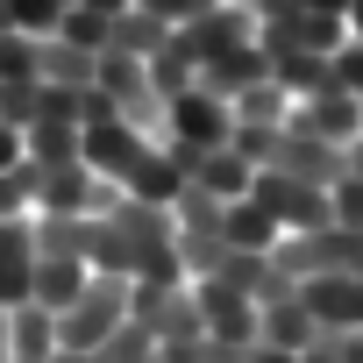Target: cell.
Listing matches in <instances>:
<instances>
[{
	"instance_id": "cell-1",
	"label": "cell",
	"mask_w": 363,
	"mask_h": 363,
	"mask_svg": "<svg viewBox=\"0 0 363 363\" xmlns=\"http://www.w3.org/2000/svg\"><path fill=\"white\" fill-rule=\"evenodd\" d=\"M121 320H128V278L93 271V278H86V292L57 313V349H86V356H93Z\"/></svg>"
},
{
	"instance_id": "cell-2",
	"label": "cell",
	"mask_w": 363,
	"mask_h": 363,
	"mask_svg": "<svg viewBox=\"0 0 363 363\" xmlns=\"http://www.w3.org/2000/svg\"><path fill=\"white\" fill-rule=\"evenodd\" d=\"M157 135H143L135 121H121V114H100V121H86L79 128V164L100 178L107 193H121L128 186V171L143 164V150H150Z\"/></svg>"
},
{
	"instance_id": "cell-3",
	"label": "cell",
	"mask_w": 363,
	"mask_h": 363,
	"mask_svg": "<svg viewBox=\"0 0 363 363\" xmlns=\"http://www.w3.org/2000/svg\"><path fill=\"white\" fill-rule=\"evenodd\" d=\"M235 135V107L207 86H186L164 100V143H186V150H228Z\"/></svg>"
},
{
	"instance_id": "cell-4",
	"label": "cell",
	"mask_w": 363,
	"mask_h": 363,
	"mask_svg": "<svg viewBox=\"0 0 363 363\" xmlns=\"http://www.w3.org/2000/svg\"><path fill=\"white\" fill-rule=\"evenodd\" d=\"M171 36H178V50H186L193 65H214V57L257 43V15L242 8V0H214V8H200L193 22H178Z\"/></svg>"
},
{
	"instance_id": "cell-5",
	"label": "cell",
	"mask_w": 363,
	"mask_h": 363,
	"mask_svg": "<svg viewBox=\"0 0 363 363\" xmlns=\"http://www.w3.org/2000/svg\"><path fill=\"white\" fill-rule=\"evenodd\" d=\"M250 200L285 228V235H313V228H335V207H328V193L320 186H299V178H285V171H257V186H250Z\"/></svg>"
},
{
	"instance_id": "cell-6",
	"label": "cell",
	"mask_w": 363,
	"mask_h": 363,
	"mask_svg": "<svg viewBox=\"0 0 363 363\" xmlns=\"http://www.w3.org/2000/svg\"><path fill=\"white\" fill-rule=\"evenodd\" d=\"M186 285H193V306H200L207 342H221V349H257V299H250V292H235V285H221V278H186Z\"/></svg>"
},
{
	"instance_id": "cell-7",
	"label": "cell",
	"mask_w": 363,
	"mask_h": 363,
	"mask_svg": "<svg viewBox=\"0 0 363 363\" xmlns=\"http://www.w3.org/2000/svg\"><path fill=\"white\" fill-rule=\"evenodd\" d=\"M264 171H285V178H299V186H320V193H335L342 178H349V150L278 128V150H271V164H264Z\"/></svg>"
},
{
	"instance_id": "cell-8",
	"label": "cell",
	"mask_w": 363,
	"mask_h": 363,
	"mask_svg": "<svg viewBox=\"0 0 363 363\" xmlns=\"http://www.w3.org/2000/svg\"><path fill=\"white\" fill-rule=\"evenodd\" d=\"M285 128H292V135H313V143H335V150H349V143L363 135V114H356V93L328 86V93H313V100H292Z\"/></svg>"
},
{
	"instance_id": "cell-9",
	"label": "cell",
	"mask_w": 363,
	"mask_h": 363,
	"mask_svg": "<svg viewBox=\"0 0 363 363\" xmlns=\"http://www.w3.org/2000/svg\"><path fill=\"white\" fill-rule=\"evenodd\" d=\"M36 299V221H0V306Z\"/></svg>"
},
{
	"instance_id": "cell-10",
	"label": "cell",
	"mask_w": 363,
	"mask_h": 363,
	"mask_svg": "<svg viewBox=\"0 0 363 363\" xmlns=\"http://www.w3.org/2000/svg\"><path fill=\"white\" fill-rule=\"evenodd\" d=\"M299 299L320 328H363V278L356 271H328V278H299Z\"/></svg>"
},
{
	"instance_id": "cell-11",
	"label": "cell",
	"mask_w": 363,
	"mask_h": 363,
	"mask_svg": "<svg viewBox=\"0 0 363 363\" xmlns=\"http://www.w3.org/2000/svg\"><path fill=\"white\" fill-rule=\"evenodd\" d=\"M257 342H264V349H285V356H306V349L320 342V320H313V313H306V299L292 292V299L257 306Z\"/></svg>"
},
{
	"instance_id": "cell-12",
	"label": "cell",
	"mask_w": 363,
	"mask_h": 363,
	"mask_svg": "<svg viewBox=\"0 0 363 363\" xmlns=\"http://www.w3.org/2000/svg\"><path fill=\"white\" fill-rule=\"evenodd\" d=\"M178 193H186V171H178V157H171L164 143H150V150H143V164L128 171L121 200H143V207H171Z\"/></svg>"
},
{
	"instance_id": "cell-13",
	"label": "cell",
	"mask_w": 363,
	"mask_h": 363,
	"mask_svg": "<svg viewBox=\"0 0 363 363\" xmlns=\"http://www.w3.org/2000/svg\"><path fill=\"white\" fill-rule=\"evenodd\" d=\"M221 242H228V250H250V257H271V250L285 242V228H278L257 200H228V207H221Z\"/></svg>"
},
{
	"instance_id": "cell-14",
	"label": "cell",
	"mask_w": 363,
	"mask_h": 363,
	"mask_svg": "<svg viewBox=\"0 0 363 363\" xmlns=\"http://www.w3.org/2000/svg\"><path fill=\"white\" fill-rule=\"evenodd\" d=\"M8 356H15V363H50V356H57V313L36 306V299L15 306V313H8Z\"/></svg>"
},
{
	"instance_id": "cell-15",
	"label": "cell",
	"mask_w": 363,
	"mask_h": 363,
	"mask_svg": "<svg viewBox=\"0 0 363 363\" xmlns=\"http://www.w3.org/2000/svg\"><path fill=\"white\" fill-rule=\"evenodd\" d=\"M86 278H93V264H86V257H50V250H36V306L65 313V306L86 292Z\"/></svg>"
},
{
	"instance_id": "cell-16",
	"label": "cell",
	"mask_w": 363,
	"mask_h": 363,
	"mask_svg": "<svg viewBox=\"0 0 363 363\" xmlns=\"http://www.w3.org/2000/svg\"><path fill=\"white\" fill-rule=\"evenodd\" d=\"M171 43V22H157L150 8H128V15H114V29H107V50H121V57H157Z\"/></svg>"
},
{
	"instance_id": "cell-17",
	"label": "cell",
	"mask_w": 363,
	"mask_h": 363,
	"mask_svg": "<svg viewBox=\"0 0 363 363\" xmlns=\"http://www.w3.org/2000/svg\"><path fill=\"white\" fill-rule=\"evenodd\" d=\"M22 143H29V171L79 164V128H72V121H29V128H22Z\"/></svg>"
},
{
	"instance_id": "cell-18",
	"label": "cell",
	"mask_w": 363,
	"mask_h": 363,
	"mask_svg": "<svg viewBox=\"0 0 363 363\" xmlns=\"http://www.w3.org/2000/svg\"><path fill=\"white\" fill-rule=\"evenodd\" d=\"M271 79H278L292 100H313V93H328V86H335L328 57H313V50H285V57H271Z\"/></svg>"
},
{
	"instance_id": "cell-19",
	"label": "cell",
	"mask_w": 363,
	"mask_h": 363,
	"mask_svg": "<svg viewBox=\"0 0 363 363\" xmlns=\"http://www.w3.org/2000/svg\"><path fill=\"white\" fill-rule=\"evenodd\" d=\"M228 107H235V121H250V128H285V114H292V93H285L278 79H264V86L235 93Z\"/></svg>"
},
{
	"instance_id": "cell-20",
	"label": "cell",
	"mask_w": 363,
	"mask_h": 363,
	"mask_svg": "<svg viewBox=\"0 0 363 363\" xmlns=\"http://www.w3.org/2000/svg\"><path fill=\"white\" fill-rule=\"evenodd\" d=\"M65 8H72V0H0V22L22 29V36H57Z\"/></svg>"
},
{
	"instance_id": "cell-21",
	"label": "cell",
	"mask_w": 363,
	"mask_h": 363,
	"mask_svg": "<svg viewBox=\"0 0 363 363\" xmlns=\"http://www.w3.org/2000/svg\"><path fill=\"white\" fill-rule=\"evenodd\" d=\"M107 15H93V8H79V0H72V8H65V22H57V43H72L79 57H100L107 50Z\"/></svg>"
},
{
	"instance_id": "cell-22",
	"label": "cell",
	"mask_w": 363,
	"mask_h": 363,
	"mask_svg": "<svg viewBox=\"0 0 363 363\" xmlns=\"http://www.w3.org/2000/svg\"><path fill=\"white\" fill-rule=\"evenodd\" d=\"M93 356H100V363H157V335H150L143 320H121Z\"/></svg>"
},
{
	"instance_id": "cell-23",
	"label": "cell",
	"mask_w": 363,
	"mask_h": 363,
	"mask_svg": "<svg viewBox=\"0 0 363 363\" xmlns=\"http://www.w3.org/2000/svg\"><path fill=\"white\" fill-rule=\"evenodd\" d=\"M36 43H43V36L0 29V86H15V79H36Z\"/></svg>"
},
{
	"instance_id": "cell-24",
	"label": "cell",
	"mask_w": 363,
	"mask_h": 363,
	"mask_svg": "<svg viewBox=\"0 0 363 363\" xmlns=\"http://www.w3.org/2000/svg\"><path fill=\"white\" fill-rule=\"evenodd\" d=\"M328 207H335V228L363 235V171H349V178H342V186L328 193Z\"/></svg>"
},
{
	"instance_id": "cell-25",
	"label": "cell",
	"mask_w": 363,
	"mask_h": 363,
	"mask_svg": "<svg viewBox=\"0 0 363 363\" xmlns=\"http://www.w3.org/2000/svg\"><path fill=\"white\" fill-rule=\"evenodd\" d=\"M328 72H335V86H342V93H356V100H363V43H356V36L328 57Z\"/></svg>"
},
{
	"instance_id": "cell-26",
	"label": "cell",
	"mask_w": 363,
	"mask_h": 363,
	"mask_svg": "<svg viewBox=\"0 0 363 363\" xmlns=\"http://www.w3.org/2000/svg\"><path fill=\"white\" fill-rule=\"evenodd\" d=\"M135 8H150L157 22H171V29H178V22H193L200 8H214V0H135Z\"/></svg>"
},
{
	"instance_id": "cell-27",
	"label": "cell",
	"mask_w": 363,
	"mask_h": 363,
	"mask_svg": "<svg viewBox=\"0 0 363 363\" xmlns=\"http://www.w3.org/2000/svg\"><path fill=\"white\" fill-rule=\"evenodd\" d=\"M29 164V143H22V128L15 121H0V171H22Z\"/></svg>"
},
{
	"instance_id": "cell-28",
	"label": "cell",
	"mask_w": 363,
	"mask_h": 363,
	"mask_svg": "<svg viewBox=\"0 0 363 363\" xmlns=\"http://www.w3.org/2000/svg\"><path fill=\"white\" fill-rule=\"evenodd\" d=\"M320 335H328L335 363H363V328H342V335H335V328H320Z\"/></svg>"
},
{
	"instance_id": "cell-29",
	"label": "cell",
	"mask_w": 363,
	"mask_h": 363,
	"mask_svg": "<svg viewBox=\"0 0 363 363\" xmlns=\"http://www.w3.org/2000/svg\"><path fill=\"white\" fill-rule=\"evenodd\" d=\"M250 363H299V356H285V349H264V342H257V349H250Z\"/></svg>"
},
{
	"instance_id": "cell-30",
	"label": "cell",
	"mask_w": 363,
	"mask_h": 363,
	"mask_svg": "<svg viewBox=\"0 0 363 363\" xmlns=\"http://www.w3.org/2000/svg\"><path fill=\"white\" fill-rule=\"evenodd\" d=\"M299 8H306V15H342L349 0H299Z\"/></svg>"
},
{
	"instance_id": "cell-31",
	"label": "cell",
	"mask_w": 363,
	"mask_h": 363,
	"mask_svg": "<svg viewBox=\"0 0 363 363\" xmlns=\"http://www.w3.org/2000/svg\"><path fill=\"white\" fill-rule=\"evenodd\" d=\"M50 363H100V356H86V349H57Z\"/></svg>"
},
{
	"instance_id": "cell-32",
	"label": "cell",
	"mask_w": 363,
	"mask_h": 363,
	"mask_svg": "<svg viewBox=\"0 0 363 363\" xmlns=\"http://www.w3.org/2000/svg\"><path fill=\"white\" fill-rule=\"evenodd\" d=\"M0 363H15V356H8V306H0Z\"/></svg>"
},
{
	"instance_id": "cell-33",
	"label": "cell",
	"mask_w": 363,
	"mask_h": 363,
	"mask_svg": "<svg viewBox=\"0 0 363 363\" xmlns=\"http://www.w3.org/2000/svg\"><path fill=\"white\" fill-rule=\"evenodd\" d=\"M349 171H363V135H356V143H349Z\"/></svg>"
},
{
	"instance_id": "cell-34",
	"label": "cell",
	"mask_w": 363,
	"mask_h": 363,
	"mask_svg": "<svg viewBox=\"0 0 363 363\" xmlns=\"http://www.w3.org/2000/svg\"><path fill=\"white\" fill-rule=\"evenodd\" d=\"M356 278H363V264H356Z\"/></svg>"
},
{
	"instance_id": "cell-35",
	"label": "cell",
	"mask_w": 363,
	"mask_h": 363,
	"mask_svg": "<svg viewBox=\"0 0 363 363\" xmlns=\"http://www.w3.org/2000/svg\"><path fill=\"white\" fill-rule=\"evenodd\" d=\"M356 114H363V100H356Z\"/></svg>"
}]
</instances>
